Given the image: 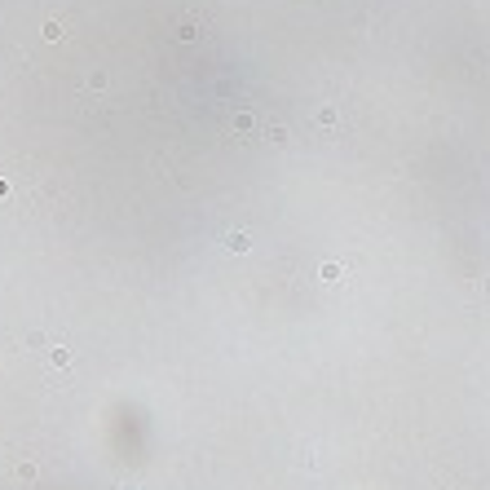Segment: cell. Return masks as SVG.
Wrapping results in <instances>:
<instances>
[{
    "label": "cell",
    "mask_w": 490,
    "mask_h": 490,
    "mask_svg": "<svg viewBox=\"0 0 490 490\" xmlns=\"http://www.w3.org/2000/svg\"><path fill=\"white\" fill-rule=\"evenodd\" d=\"M318 124H323V128H331V124H336V110L323 106V110H318Z\"/></svg>",
    "instance_id": "3957f363"
},
{
    "label": "cell",
    "mask_w": 490,
    "mask_h": 490,
    "mask_svg": "<svg viewBox=\"0 0 490 490\" xmlns=\"http://www.w3.org/2000/svg\"><path fill=\"white\" fill-rule=\"evenodd\" d=\"M44 40H62V27H58V22H44Z\"/></svg>",
    "instance_id": "277c9868"
},
{
    "label": "cell",
    "mask_w": 490,
    "mask_h": 490,
    "mask_svg": "<svg viewBox=\"0 0 490 490\" xmlns=\"http://www.w3.org/2000/svg\"><path fill=\"white\" fill-rule=\"evenodd\" d=\"M323 278H327V283H340V278H345V270H340V265H331V261H327V265H323Z\"/></svg>",
    "instance_id": "6da1fadb"
},
{
    "label": "cell",
    "mask_w": 490,
    "mask_h": 490,
    "mask_svg": "<svg viewBox=\"0 0 490 490\" xmlns=\"http://www.w3.org/2000/svg\"><path fill=\"white\" fill-rule=\"evenodd\" d=\"M225 243H230V248H234V252H248V248H252V243H248V234H230Z\"/></svg>",
    "instance_id": "7a4b0ae2"
},
{
    "label": "cell",
    "mask_w": 490,
    "mask_h": 490,
    "mask_svg": "<svg viewBox=\"0 0 490 490\" xmlns=\"http://www.w3.org/2000/svg\"><path fill=\"white\" fill-rule=\"evenodd\" d=\"M234 128H252V110H239V115H234Z\"/></svg>",
    "instance_id": "5b68a950"
}]
</instances>
